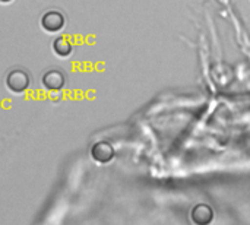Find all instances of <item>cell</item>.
Wrapping results in <instances>:
<instances>
[{"mask_svg": "<svg viewBox=\"0 0 250 225\" xmlns=\"http://www.w3.org/2000/svg\"><path fill=\"white\" fill-rule=\"evenodd\" d=\"M4 85L12 95H22L31 86V76L25 69L15 67L6 75Z\"/></svg>", "mask_w": 250, "mask_h": 225, "instance_id": "cell-1", "label": "cell"}, {"mask_svg": "<svg viewBox=\"0 0 250 225\" xmlns=\"http://www.w3.org/2000/svg\"><path fill=\"white\" fill-rule=\"evenodd\" d=\"M40 26L47 34H59L66 26V18L57 9H48L41 15Z\"/></svg>", "mask_w": 250, "mask_h": 225, "instance_id": "cell-2", "label": "cell"}, {"mask_svg": "<svg viewBox=\"0 0 250 225\" xmlns=\"http://www.w3.org/2000/svg\"><path fill=\"white\" fill-rule=\"evenodd\" d=\"M41 85L48 92H57L66 85V75L60 69H50L41 76Z\"/></svg>", "mask_w": 250, "mask_h": 225, "instance_id": "cell-3", "label": "cell"}, {"mask_svg": "<svg viewBox=\"0 0 250 225\" xmlns=\"http://www.w3.org/2000/svg\"><path fill=\"white\" fill-rule=\"evenodd\" d=\"M114 155V148L108 142H97L91 148V158L97 164H108L110 161H113Z\"/></svg>", "mask_w": 250, "mask_h": 225, "instance_id": "cell-4", "label": "cell"}, {"mask_svg": "<svg viewBox=\"0 0 250 225\" xmlns=\"http://www.w3.org/2000/svg\"><path fill=\"white\" fill-rule=\"evenodd\" d=\"M190 220L196 225H208L214 220V209L207 204H198L190 209Z\"/></svg>", "mask_w": 250, "mask_h": 225, "instance_id": "cell-5", "label": "cell"}, {"mask_svg": "<svg viewBox=\"0 0 250 225\" xmlns=\"http://www.w3.org/2000/svg\"><path fill=\"white\" fill-rule=\"evenodd\" d=\"M51 50L54 53V56H57L59 59H67L73 54L75 45L72 42V40L69 37H57L53 40L51 42Z\"/></svg>", "mask_w": 250, "mask_h": 225, "instance_id": "cell-6", "label": "cell"}, {"mask_svg": "<svg viewBox=\"0 0 250 225\" xmlns=\"http://www.w3.org/2000/svg\"><path fill=\"white\" fill-rule=\"evenodd\" d=\"M15 0H0V4H10V3H13Z\"/></svg>", "mask_w": 250, "mask_h": 225, "instance_id": "cell-7", "label": "cell"}]
</instances>
